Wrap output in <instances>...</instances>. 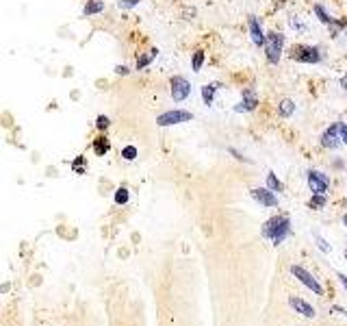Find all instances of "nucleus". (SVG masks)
Segmentation results:
<instances>
[{
    "mask_svg": "<svg viewBox=\"0 0 347 326\" xmlns=\"http://www.w3.org/2000/svg\"><path fill=\"white\" fill-rule=\"evenodd\" d=\"M336 278L341 280V285H343L345 289H347V276H345V274H336Z\"/></svg>",
    "mask_w": 347,
    "mask_h": 326,
    "instance_id": "33",
    "label": "nucleus"
},
{
    "mask_svg": "<svg viewBox=\"0 0 347 326\" xmlns=\"http://www.w3.org/2000/svg\"><path fill=\"white\" fill-rule=\"evenodd\" d=\"M341 87H343V91L347 94V74H343V76H341Z\"/></svg>",
    "mask_w": 347,
    "mask_h": 326,
    "instance_id": "34",
    "label": "nucleus"
},
{
    "mask_svg": "<svg viewBox=\"0 0 347 326\" xmlns=\"http://www.w3.org/2000/svg\"><path fill=\"white\" fill-rule=\"evenodd\" d=\"M289 26H291V29L295 31V33H306V24L302 22V18H295V16L289 18Z\"/></svg>",
    "mask_w": 347,
    "mask_h": 326,
    "instance_id": "25",
    "label": "nucleus"
},
{
    "mask_svg": "<svg viewBox=\"0 0 347 326\" xmlns=\"http://www.w3.org/2000/svg\"><path fill=\"white\" fill-rule=\"evenodd\" d=\"M109 126H111L109 115H98V117H96V128H98V130H107Z\"/></svg>",
    "mask_w": 347,
    "mask_h": 326,
    "instance_id": "26",
    "label": "nucleus"
},
{
    "mask_svg": "<svg viewBox=\"0 0 347 326\" xmlns=\"http://www.w3.org/2000/svg\"><path fill=\"white\" fill-rule=\"evenodd\" d=\"M115 74L117 76H128L130 74V68H128V65H115Z\"/></svg>",
    "mask_w": 347,
    "mask_h": 326,
    "instance_id": "31",
    "label": "nucleus"
},
{
    "mask_svg": "<svg viewBox=\"0 0 347 326\" xmlns=\"http://www.w3.org/2000/svg\"><path fill=\"white\" fill-rule=\"evenodd\" d=\"M341 143L343 141H341V133H338V122H334L321 133V146L325 150H336Z\"/></svg>",
    "mask_w": 347,
    "mask_h": 326,
    "instance_id": "11",
    "label": "nucleus"
},
{
    "mask_svg": "<svg viewBox=\"0 0 347 326\" xmlns=\"http://www.w3.org/2000/svg\"><path fill=\"white\" fill-rule=\"evenodd\" d=\"M291 59L297 63L317 65L323 61V50H321V46H293Z\"/></svg>",
    "mask_w": 347,
    "mask_h": 326,
    "instance_id": "2",
    "label": "nucleus"
},
{
    "mask_svg": "<svg viewBox=\"0 0 347 326\" xmlns=\"http://www.w3.org/2000/svg\"><path fill=\"white\" fill-rule=\"evenodd\" d=\"M338 133H341V141L347 146V124L345 122H338Z\"/></svg>",
    "mask_w": 347,
    "mask_h": 326,
    "instance_id": "30",
    "label": "nucleus"
},
{
    "mask_svg": "<svg viewBox=\"0 0 347 326\" xmlns=\"http://www.w3.org/2000/svg\"><path fill=\"white\" fill-rule=\"evenodd\" d=\"M343 29H347V18H334L328 24V31H330V37L332 39H338V35H341Z\"/></svg>",
    "mask_w": 347,
    "mask_h": 326,
    "instance_id": "18",
    "label": "nucleus"
},
{
    "mask_svg": "<svg viewBox=\"0 0 347 326\" xmlns=\"http://www.w3.org/2000/svg\"><path fill=\"white\" fill-rule=\"evenodd\" d=\"M291 235V218L289 215H273L263 224V237H267L273 246H280Z\"/></svg>",
    "mask_w": 347,
    "mask_h": 326,
    "instance_id": "1",
    "label": "nucleus"
},
{
    "mask_svg": "<svg viewBox=\"0 0 347 326\" xmlns=\"http://www.w3.org/2000/svg\"><path fill=\"white\" fill-rule=\"evenodd\" d=\"M315 241H317V248H319L321 252H330V244L321 237V235H315Z\"/></svg>",
    "mask_w": 347,
    "mask_h": 326,
    "instance_id": "29",
    "label": "nucleus"
},
{
    "mask_svg": "<svg viewBox=\"0 0 347 326\" xmlns=\"http://www.w3.org/2000/svg\"><path fill=\"white\" fill-rule=\"evenodd\" d=\"M228 152H230V154H234V159H237V161H245V163H252L250 159H247V156H243V154L239 152V150H234V148H228Z\"/></svg>",
    "mask_w": 347,
    "mask_h": 326,
    "instance_id": "32",
    "label": "nucleus"
},
{
    "mask_svg": "<svg viewBox=\"0 0 347 326\" xmlns=\"http://www.w3.org/2000/svg\"><path fill=\"white\" fill-rule=\"evenodd\" d=\"M312 11H315V16L319 18V22L325 24V26H328V24L332 22V20H334L328 11H325V7H323V5H315V7H312Z\"/></svg>",
    "mask_w": 347,
    "mask_h": 326,
    "instance_id": "20",
    "label": "nucleus"
},
{
    "mask_svg": "<svg viewBox=\"0 0 347 326\" xmlns=\"http://www.w3.org/2000/svg\"><path fill=\"white\" fill-rule=\"evenodd\" d=\"M343 224H345V226H347V213H345V215H343Z\"/></svg>",
    "mask_w": 347,
    "mask_h": 326,
    "instance_id": "35",
    "label": "nucleus"
},
{
    "mask_svg": "<svg viewBox=\"0 0 347 326\" xmlns=\"http://www.w3.org/2000/svg\"><path fill=\"white\" fill-rule=\"evenodd\" d=\"M291 274H293V276H295L304 287H308L312 293H317V296H323V287L319 285V280L312 276V274L306 270V267H302V265H291Z\"/></svg>",
    "mask_w": 347,
    "mask_h": 326,
    "instance_id": "6",
    "label": "nucleus"
},
{
    "mask_svg": "<svg viewBox=\"0 0 347 326\" xmlns=\"http://www.w3.org/2000/svg\"><path fill=\"white\" fill-rule=\"evenodd\" d=\"M141 0H120V3H117V7H120L122 11H128V9H135L137 5H139Z\"/></svg>",
    "mask_w": 347,
    "mask_h": 326,
    "instance_id": "28",
    "label": "nucleus"
},
{
    "mask_svg": "<svg viewBox=\"0 0 347 326\" xmlns=\"http://www.w3.org/2000/svg\"><path fill=\"white\" fill-rule=\"evenodd\" d=\"M284 52V35L278 31L267 33V44H265V57L271 65H278Z\"/></svg>",
    "mask_w": 347,
    "mask_h": 326,
    "instance_id": "3",
    "label": "nucleus"
},
{
    "mask_svg": "<svg viewBox=\"0 0 347 326\" xmlns=\"http://www.w3.org/2000/svg\"><path fill=\"white\" fill-rule=\"evenodd\" d=\"M345 261H347V248H345Z\"/></svg>",
    "mask_w": 347,
    "mask_h": 326,
    "instance_id": "36",
    "label": "nucleus"
},
{
    "mask_svg": "<svg viewBox=\"0 0 347 326\" xmlns=\"http://www.w3.org/2000/svg\"><path fill=\"white\" fill-rule=\"evenodd\" d=\"M247 29H250L252 44L256 46V48H265V44H267V33L263 31V24H260V20H258L256 16H250V20H247Z\"/></svg>",
    "mask_w": 347,
    "mask_h": 326,
    "instance_id": "10",
    "label": "nucleus"
},
{
    "mask_svg": "<svg viewBox=\"0 0 347 326\" xmlns=\"http://www.w3.org/2000/svg\"><path fill=\"white\" fill-rule=\"evenodd\" d=\"M128 198H130V192L126 187H120L115 192V196H113V202H115V205H126Z\"/></svg>",
    "mask_w": 347,
    "mask_h": 326,
    "instance_id": "24",
    "label": "nucleus"
},
{
    "mask_svg": "<svg viewBox=\"0 0 347 326\" xmlns=\"http://www.w3.org/2000/svg\"><path fill=\"white\" fill-rule=\"evenodd\" d=\"M83 166H85V156H76V159L72 161V170H74L76 174H83V172H85Z\"/></svg>",
    "mask_w": 347,
    "mask_h": 326,
    "instance_id": "27",
    "label": "nucleus"
},
{
    "mask_svg": "<svg viewBox=\"0 0 347 326\" xmlns=\"http://www.w3.org/2000/svg\"><path fill=\"white\" fill-rule=\"evenodd\" d=\"M306 181H308V187L312 194H328L330 189V176L319 172V170H308L306 172Z\"/></svg>",
    "mask_w": 347,
    "mask_h": 326,
    "instance_id": "7",
    "label": "nucleus"
},
{
    "mask_svg": "<svg viewBox=\"0 0 347 326\" xmlns=\"http://www.w3.org/2000/svg\"><path fill=\"white\" fill-rule=\"evenodd\" d=\"M156 55H159V48H152V50H148V52H143V55L137 57V63H135V70H146L150 63L156 59Z\"/></svg>",
    "mask_w": 347,
    "mask_h": 326,
    "instance_id": "14",
    "label": "nucleus"
},
{
    "mask_svg": "<svg viewBox=\"0 0 347 326\" xmlns=\"http://www.w3.org/2000/svg\"><path fill=\"white\" fill-rule=\"evenodd\" d=\"M258 94H256V87H245L241 91V102L234 107V113H252L256 111L258 107Z\"/></svg>",
    "mask_w": 347,
    "mask_h": 326,
    "instance_id": "8",
    "label": "nucleus"
},
{
    "mask_svg": "<svg viewBox=\"0 0 347 326\" xmlns=\"http://www.w3.org/2000/svg\"><path fill=\"white\" fill-rule=\"evenodd\" d=\"M219 87H221V83H206V85H202L200 94H202V102H204L206 107H211V104L215 102V94H217Z\"/></svg>",
    "mask_w": 347,
    "mask_h": 326,
    "instance_id": "13",
    "label": "nucleus"
},
{
    "mask_svg": "<svg viewBox=\"0 0 347 326\" xmlns=\"http://www.w3.org/2000/svg\"><path fill=\"white\" fill-rule=\"evenodd\" d=\"M289 304L295 309V313H299V315H304V317H315L317 315V311H315V306L308 304L306 300L302 298H295V296H291L289 298Z\"/></svg>",
    "mask_w": 347,
    "mask_h": 326,
    "instance_id": "12",
    "label": "nucleus"
},
{
    "mask_svg": "<svg viewBox=\"0 0 347 326\" xmlns=\"http://www.w3.org/2000/svg\"><path fill=\"white\" fill-rule=\"evenodd\" d=\"M169 94H172L174 102H185L189 96H191V83L187 81L185 76H172L169 78Z\"/></svg>",
    "mask_w": 347,
    "mask_h": 326,
    "instance_id": "5",
    "label": "nucleus"
},
{
    "mask_svg": "<svg viewBox=\"0 0 347 326\" xmlns=\"http://www.w3.org/2000/svg\"><path fill=\"white\" fill-rule=\"evenodd\" d=\"M111 150V141H109V137L107 135H98L96 139H94V152L98 156H104Z\"/></svg>",
    "mask_w": 347,
    "mask_h": 326,
    "instance_id": "15",
    "label": "nucleus"
},
{
    "mask_svg": "<svg viewBox=\"0 0 347 326\" xmlns=\"http://www.w3.org/2000/svg\"><path fill=\"white\" fill-rule=\"evenodd\" d=\"M137 156H139V150H137V146H124L122 148V159H126V161H135Z\"/></svg>",
    "mask_w": 347,
    "mask_h": 326,
    "instance_id": "23",
    "label": "nucleus"
},
{
    "mask_svg": "<svg viewBox=\"0 0 347 326\" xmlns=\"http://www.w3.org/2000/svg\"><path fill=\"white\" fill-rule=\"evenodd\" d=\"M267 187L271 189V192H284V185H282V181L278 179L273 172H267Z\"/></svg>",
    "mask_w": 347,
    "mask_h": 326,
    "instance_id": "21",
    "label": "nucleus"
},
{
    "mask_svg": "<svg viewBox=\"0 0 347 326\" xmlns=\"http://www.w3.org/2000/svg\"><path fill=\"white\" fill-rule=\"evenodd\" d=\"M204 59H206L204 50H195L193 57H191V70H193V72H200L202 65H204Z\"/></svg>",
    "mask_w": 347,
    "mask_h": 326,
    "instance_id": "22",
    "label": "nucleus"
},
{
    "mask_svg": "<svg viewBox=\"0 0 347 326\" xmlns=\"http://www.w3.org/2000/svg\"><path fill=\"white\" fill-rule=\"evenodd\" d=\"M325 205H328V196L325 194H312V198L308 200V207L315 209V211H321Z\"/></svg>",
    "mask_w": 347,
    "mask_h": 326,
    "instance_id": "19",
    "label": "nucleus"
},
{
    "mask_svg": "<svg viewBox=\"0 0 347 326\" xmlns=\"http://www.w3.org/2000/svg\"><path fill=\"white\" fill-rule=\"evenodd\" d=\"M104 11V3L102 0H87L83 7V16H98V13H102Z\"/></svg>",
    "mask_w": 347,
    "mask_h": 326,
    "instance_id": "17",
    "label": "nucleus"
},
{
    "mask_svg": "<svg viewBox=\"0 0 347 326\" xmlns=\"http://www.w3.org/2000/svg\"><path fill=\"white\" fill-rule=\"evenodd\" d=\"M250 194L260 207H269V209L278 207V196L269 187H254V189H250Z\"/></svg>",
    "mask_w": 347,
    "mask_h": 326,
    "instance_id": "9",
    "label": "nucleus"
},
{
    "mask_svg": "<svg viewBox=\"0 0 347 326\" xmlns=\"http://www.w3.org/2000/svg\"><path fill=\"white\" fill-rule=\"evenodd\" d=\"M295 113V100H291V98H282V100L278 102V115L280 117H291Z\"/></svg>",
    "mask_w": 347,
    "mask_h": 326,
    "instance_id": "16",
    "label": "nucleus"
},
{
    "mask_svg": "<svg viewBox=\"0 0 347 326\" xmlns=\"http://www.w3.org/2000/svg\"><path fill=\"white\" fill-rule=\"evenodd\" d=\"M193 120V113L191 111H185V109H172V111H165L156 117V124L159 126H176V124H185V122H191Z\"/></svg>",
    "mask_w": 347,
    "mask_h": 326,
    "instance_id": "4",
    "label": "nucleus"
}]
</instances>
